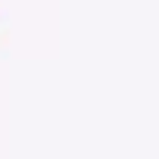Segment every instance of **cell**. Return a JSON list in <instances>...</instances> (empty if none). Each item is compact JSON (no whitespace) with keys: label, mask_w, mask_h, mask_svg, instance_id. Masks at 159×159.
I'll use <instances>...</instances> for the list:
<instances>
[]
</instances>
